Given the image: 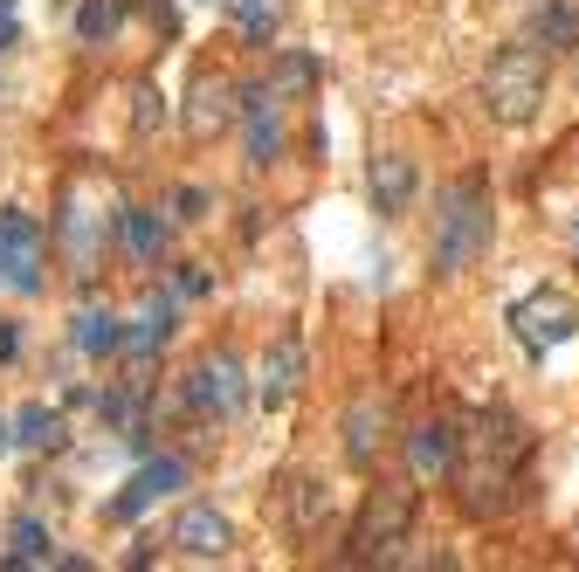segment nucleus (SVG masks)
Segmentation results:
<instances>
[{
	"mask_svg": "<svg viewBox=\"0 0 579 572\" xmlns=\"http://www.w3.org/2000/svg\"><path fill=\"white\" fill-rule=\"evenodd\" d=\"M532 455H538V435L517 421L511 407H483L469 435L456 441V462H449V483H456V504L469 525H496L511 517L524 497H532Z\"/></svg>",
	"mask_w": 579,
	"mask_h": 572,
	"instance_id": "obj_1",
	"label": "nucleus"
},
{
	"mask_svg": "<svg viewBox=\"0 0 579 572\" xmlns=\"http://www.w3.org/2000/svg\"><path fill=\"white\" fill-rule=\"evenodd\" d=\"M414 510H420V490L414 483H401V476L373 483L338 559H346V565H393V559H401V544H407V531H414Z\"/></svg>",
	"mask_w": 579,
	"mask_h": 572,
	"instance_id": "obj_2",
	"label": "nucleus"
},
{
	"mask_svg": "<svg viewBox=\"0 0 579 572\" xmlns=\"http://www.w3.org/2000/svg\"><path fill=\"white\" fill-rule=\"evenodd\" d=\"M483 249H490V187L456 179L435 200V276H462Z\"/></svg>",
	"mask_w": 579,
	"mask_h": 572,
	"instance_id": "obj_3",
	"label": "nucleus"
},
{
	"mask_svg": "<svg viewBox=\"0 0 579 572\" xmlns=\"http://www.w3.org/2000/svg\"><path fill=\"white\" fill-rule=\"evenodd\" d=\"M545 103V56L532 42H504L483 69V111L496 124H532Z\"/></svg>",
	"mask_w": 579,
	"mask_h": 572,
	"instance_id": "obj_4",
	"label": "nucleus"
},
{
	"mask_svg": "<svg viewBox=\"0 0 579 572\" xmlns=\"http://www.w3.org/2000/svg\"><path fill=\"white\" fill-rule=\"evenodd\" d=\"M511 331H517V345L532 352V359H545L551 345H566V338L579 331V304H572V290H532L524 304H511Z\"/></svg>",
	"mask_w": 579,
	"mask_h": 572,
	"instance_id": "obj_5",
	"label": "nucleus"
},
{
	"mask_svg": "<svg viewBox=\"0 0 579 572\" xmlns=\"http://www.w3.org/2000/svg\"><path fill=\"white\" fill-rule=\"evenodd\" d=\"M0 283L21 297L42 290V221L29 207H0Z\"/></svg>",
	"mask_w": 579,
	"mask_h": 572,
	"instance_id": "obj_6",
	"label": "nucleus"
},
{
	"mask_svg": "<svg viewBox=\"0 0 579 572\" xmlns=\"http://www.w3.org/2000/svg\"><path fill=\"white\" fill-rule=\"evenodd\" d=\"M187 407L194 414H215V421H234L249 407V380H242V359L234 352H207L194 380H187Z\"/></svg>",
	"mask_w": 579,
	"mask_h": 572,
	"instance_id": "obj_7",
	"label": "nucleus"
},
{
	"mask_svg": "<svg viewBox=\"0 0 579 572\" xmlns=\"http://www.w3.org/2000/svg\"><path fill=\"white\" fill-rule=\"evenodd\" d=\"M173 490H187V455H145L139 470H131V483L103 504V517H111V525H131V517H145L160 497H173Z\"/></svg>",
	"mask_w": 579,
	"mask_h": 572,
	"instance_id": "obj_8",
	"label": "nucleus"
},
{
	"mask_svg": "<svg viewBox=\"0 0 579 572\" xmlns=\"http://www.w3.org/2000/svg\"><path fill=\"white\" fill-rule=\"evenodd\" d=\"M242 118H249V166H276L283 160V90L242 84Z\"/></svg>",
	"mask_w": 579,
	"mask_h": 572,
	"instance_id": "obj_9",
	"label": "nucleus"
},
{
	"mask_svg": "<svg viewBox=\"0 0 579 572\" xmlns=\"http://www.w3.org/2000/svg\"><path fill=\"white\" fill-rule=\"evenodd\" d=\"M166 538H173L187 559H228L234 525H228V517H221L215 504H187V510L173 517V531H166Z\"/></svg>",
	"mask_w": 579,
	"mask_h": 572,
	"instance_id": "obj_10",
	"label": "nucleus"
},
{
	"mask_svg": "<svg viewBox=\"0 0 579 572\" xmlns=\"http://www.w3.org/2000/svg\"><path fill=\"white\" fill-rule=\"evenodd\" d=\"M173 331H179V304L166 297V290H145V304H139V324L124 331V352L139 359V366H152L166 345H173Z\"/></svg>",
	"mask_w": 579,
	"mask_h": 572,
	"instance_id": "obj_11",
	"label": "nucleus"
},
{
	"mask_svg": "<svg viewBox=\"0 0 579 572\" xmlns=\"http://www.w3.org/2000/svg\"><path fill=\"white\" fill-rule=\"evenodd\" d=\"M297 380H304V338L297 331H283L270 352H262V380H255V400L262 407H283L290 394H297Z\"/></svg>",
	"mask_w": 579,
	"mask_h": 572,
	"instance_id": "obj_12",
	"label": "nucleus"
},
{
	"mask_svg": "<svg viewBox=\"0 0 579 572\" xmlns=\"http://www.w3.org/2000/svg\"><path fill=\"white\" fill-rule=\"evenodd\" d=\"M386 428H393L386 400H352V414H346V462H352V470H373V462H380Z\"/></svg>",
	"mask_w": 579,
	"mask_h": 572,
	"instance_id": "obj_13",
	"label": "nucleus"
},
{
	"mask_svg": "<svg viewBox=\"0 0 579 572\" xmlns=\"http://www.w3.org/2000/svg\"><path fill=\"white\" fill-rule=\"evenodd\" d=\"M234 97H242V90H234L228 76H200V84H194V111H187V132H194V139L228 132V124H234Z\"/></svg>",
	"mask_w": 579,
	"mask_h": 572,
	"instance_id": "obj_14",
	"label": "nucleus"
},
{
	"mask_svg": "<svg viewBox=\"0 0 579 572\" xmlns=\"http://www.w3.org/2000/svg\"><path fill=\"white\" fill-rule=\"evenodd\" d=\"M456 421H420L407 435V462H414V476H449V462H456Z\"/></svg>",
	"mask_w": 579,
	"mask_h": 572,
	"instance_id": "obj_15",
	"label": "nucleus"
},
{
	"mask_svg": "<svg viewBox=\"0 0 579 572\" xmlns=\"http://www.w3.org/2000/svg\"><path fill=\"white\" fill-rule=\"evenodd\" d=\"M0 565L21 572V565H56V538H48V525L35 510H21L8 525V552H0Z\"/></svg>",
	"mask_w": 579,
	"mask_h": 572,
	"instance_id": "obj_16",
	"label": "nucleus"
},
{
	"mask_svg": "<svg viewBox=\"0 0 579 572\" xmlns=\"http://www.w3.org/2000/svg\"><path fill=\"white\" fill-rule=\"evenodd\" d=\"M365 187H373V207H380V215H401V207L414 200V160H407V152H380Z\"/></svg>",
	"mask_w": 579,
	"mask_h": 572,
	"instance_id": "obj_17",
	"label": "nucleus"
},
{
	"mask_svg": "<svg viewBox=\"0 0 579 572\" xmlns=\"http://www.w3.org/2000/svg\"><path fill=\"white\" fill-rule=\"evenodd\" d=\"M69 441V428H63V414L56 407H42V400H29L14 414V449H35V455H56Z\"/></svg>",
	"mask_w": 579,
	"mask_h": 572,
	"instance_id": "obj_18",
	"label": "nucleus"
},
{
	"mask_svg": "<svg viewBox=\"0 0 579 572\" xmlns=\"http://www.w3.org/2000/svg\"><path fill=\"white\" fill-rule=\"evenodd\" d=\"M76 352H84V359H111V352H124V324L111 318V310H97V304H84V310H76Z\"/></svg>",
	"mask_w": 579,
	"mask_h": 572,
	"instance_id": "obj_19",
	"label": "nucleus"
},
{
	"mask_svg": "<svg viewBox=\"0 0 579 572\" xmlns=\"http://www.w3.org/2000/svg\"><path fill=\"white\" fill-rule=\"evenodd\" d=\"M118 228H124V249L139 255L145 270L160 263V249H166V221L152 215V207H124V215H118Z\"/></svg>",
	"mask_w": 579,
	"mask_h": 572,
	"instance_id": "obj_20",
	"label": "nucleus"
},
{
	"mask_svg": "<svg viewBox=\"0 0 579 572\" xmlns=\"http://www.w3.org/2000/svg\"><path fill=\"white\" fill-rule=\"evenodd\" d=\"M532 42H545V48H579V8H566V0H545V8L532 14Z\"/></svg>",
	"mask_w": 579,
	"mask_h": 572,
	"instance_id": "obj_21",
	"label": "nucleus"
},
{
	"mask_svg": "<svg viewBox=\"0 0 579 572\" xmlns=\"http://www.w3.org/2000/svg\"><path fill=\"white\" fill-rule=\"evenodd\" d=\"M118 29H124V0H84V8H76V35H84V48L111 42Z\"/></svg>",
	"mask_w": 579,
	"mask_h": 572,
	"instance_id": "obj_22",
	"label": "nucleus"
},
{
	"mask_svg": "<svg viewBox=\"0 0 579 572\" xmlns=\"http://www.w3.org/2000/svg\"><path fill=\"white\" fill-rule=\"evenodd\" d=\"M221 8H228L234 21H242V35H249L255 48L276 35V8H270V0H221Z\"/></svg>",
	"mask_w": 579,
	"mask_h": 572,
	"instance_id": "obj_23",
	"label": "nucleus"
},
{
	"mask_svg": "<svg viewBox=\"0 0 579 572\" xmlns=\"http://www.w3.org/2000/svg\"><path fill=\"white\" fill-rule=\"evenodd\" d=\"M318 517H325V490L318 483H290V525H297V538L318 531Z\"/></svg>",
	"mask_w": 579,
	"mask_h": 572,
	"instance_id": "obj_24",
	"label": "nucleus"
},
{
	"mask_svg": "<svg viewBox=\"0 0 579 572\" xmlns=\"http://www.w3.org/2000/svg\"><path fill=\"white\" fill-rule=\"evenodd\" d=\"M131 103H139V111H131V132L152 139V132L166 124V90H160V84H139V90H131Z\"/></svg>",
	"mask_w": 579,
	"mask_h": 572,
	"instance_id": "obj_25",
	"label": "nucleus"
},
{
	"mask_svg": "<svg viewBox=\"0 0 579 572\" xmlns=\"http://www.w3.org/2000/svg\"><path fill=\"white\" fill-rule=\"evenodd\" d=\"M270 84H276V90H310V84H318V63H310L304 48H290V56L276 63V76H270Z\"/></svg>",
	"mask_w": 579,
	"mask_h": 572,
	"instance_id": "obj_26",
	"label": "nucleus"
},
{
	"mask_svg": "<svg viewBox=\"0 0 579 572\" xmlns=\"http://www.w3.org/2000/svg\"><path fill=\"white\" fill-rule=\"evenodd\" d=\"M173 207H179V221H207L215 194H207V187H179V194H173Z\"/></svg>",
	"mask_w": 579,
	"mask_h": 572,
	"instance_id": "obj_27",
	"label": "nucleus"
},
{
	"mask_svg": "<svg viewBox=\"0 0 579 572\" xmlns=\"http://www.w3.org/2000/svg\"><path fill=\"white\" fill-rule=\"evenodd\" d=\"M207 290H215L207 263H179V297H207Z\"/></svg>",
	"mask_w": 579,
	"mask_h": 572,
	"instance_id": "obj_28",
	"label": "nucleus"
},
{
	"mask_svg": "<svg viewBox=\"0 0 579 572\" xmlns=\"http://www.w3.org/2000/svg\"><path fill=\"white\" fill-rule=\"evenodd\" d=\"M14 359H21V324L0 318V366H14Z\"/></svg>",
	"mask_w": 579,
	"mask_h": 572,
	"instance_id": "obj_29",
	"label": "nucleus"
},
{
	"mask_svg": "<svg viewBox=\"0 0 579 572\" xmlns=\"http://www.w3.org/2000/svg\"><path fill=\"white\" fill-rule=\"evenodd\" d=\"M14 42V0H0V48Z\"/></svg>",
	"mask_w": 579,
	"mask_h": 572,
	"instance_id": "obj_30",
	"label": "nucleus"
},
{
	"mask_svg": "<svg viewBox=\"0 0 579 572\" xmlns=\"http://www.w3.org/2000/svg\"><path fill=\"white\" fill-rule=\"evenodd\" d=\"M8 449H14V421H0V462H8Z\"/></svg>",
	"mask_w": 579,
	"mask_h": 572,
	"instance_id": "obj_31",
	"label": "nucleus"
}]
</instances>
